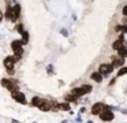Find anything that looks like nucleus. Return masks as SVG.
<instances>
[{
    "label": "nucleus",
    "instance_id": "1",
    "mask_svg": "<svg viewBox=\"0 0 127 123\" xmlns=\"http://www.w3.org/2000/svg\"><path fill=\"white\" fill-rule=\"evenodd\" d=\"M10 46H11V49H12V52H14V57H15V60H21L22 59V55H23V44H22V41L21 40H12L11 41V44H10Z\"/></svg>",
    "mask_w": 127,
    "mask_h": 123
},
{
    "label": "nucleus",
    "instance_id": "2",
    "mask_svg": "<svg viewBox=\"0 0 127 123\" xmlns=\"http://www.w3.org/2000/svg\"><path fill=\"white\" fill-rule=\"evenodd\" d=\"M15 64H17V60H15L14 56H6L3 59V66H4L6 71L10 74V75H14V73H15Z\"/></svg>",
    "mask_w": 127,
    "mask_h": 123
},
{
    "label": "nucleus",
    "instance_id": "8",
    "mask_svg": "<svg viewBox=\"0 0 127 123\" xmlns=\"http://www.w3.org/2000/svg\"><path fill=\"white\" fill-rule=\"evenodd\" d=\"M104 109H105V104L102 101H97V103H94L92 105L90 112H92V115H100Z\"/></svg>",
    "mask_w": 127,
    "mask_h": 123
},
{
    "label": "nucleus",
    "instance_id": "12",
    "mask_svg": "<svg viewBox=\"0 0 127 123\" xmlns=\"http://www.w3.org/2000/svg\"><path fill=\"white\" fill-rule=\"evenodd\" d=\"M112 66H113V68H120V67H123L124 66V59L123 57H120V56H118V57H112Z\"/></svg>",
    "mask_w": 127,
    "mask_h": 123
},
{
    "label": "nucleus",
    "instance_id": "25",
    "mask_svg": "<svg viewBox=\"0 0 127 123\" xmlns=\"http://www.w3.org/2000/svg\"><path fill=\"white\" fill-rule=\"evenodd\" d=\"M122 14H123V16H127V3L123 5V8H122Z\"/></svg>",
    "mask_w": 127,
    "mask_h": 123
},
{
    "label": "nucleus",
    "instance_id": "23",
    "mask_svg": "<svg viewBox=\"0 0 127 123\" xmlns=\"http://www.w3.org/2000/svg\"><path fill=\"white\" fill-rule=\"evenodd\" d=\"M126 74H127V66H123V67H120V68L118 70L116 77L119 78V77H123V75H126Z\"/></svg>",
    "mask_w": 127,
    "mask_h": 123
},
{
    "label": "nucleus",
    "instance_id": "28",
    "mask_svg": "<svg viewBox=\"0 0 127 123\" xmlns=\"http://www.w3.org/2000/svg\"><path fill=\"white\" fill-rule=\"evenodd\" d=\"M3 19H4V12H3L1 10H0V23L3 22Z\"/></svg>",
    "mask_w": 127,
    "mask_h": 123
},
{
    "label": "nucleus",
    "instance_id": "35",
    "mask_svg": "<svg viewBox=\"0 0 127 123\" xmlns=\"http://www.w3.org/2000/svg\"><path fill=\"white\" fill-rule=\"evenodd\" d=\"M47 1H49V0H47Z\"/></svg>",
    "mask_w": 127,
    "mask_h": 123
},
{
    "label": "nucleus",
    "instance_id": "15",
    "mask_svg": "<svg viewBox=\"0 0 127 123\" xmlns=\"http://www.w3.org/2000/svg\"><path fill=\"white\" fill-rule=\"evenodd\" d=\"M115 32L116 33H122V34H127V25H116L115 26Z\"/></svg>",
    "mask_w": 127,
    "mask_h": 123
},
{
    "label": "nucleus",
    "instance_id": "26",
    "mask_svg": "<svg viewBox=\"0 0 127 123\" xmlns=\"http://www.w3.org/2000/svg\"><path fill=\"white\" fill-rule=\"evenodd\" d=\"M60 33L64 36V37H68V32H67V29H62V30H60Z\"/></svg>",
    "mask_w": 127,
    "mask_h": 123
},
{
    "label": "nucleus",
    "instance_id": "4",
    "mask_svg": "<svg viewBox=\"0 0 127 123\" xmlns=\"http://www.w3.org/2000/svg\"><path fill=\"white\" fill-rule=\"evenodd\" d=\"M21 14H22V5L18 1H14V4H12V19H11L12 23H17L19 21Z\"/></svg>",
    "mask_w": 127,
    "mask_h": 123
},
{
    "label": "nucleus",
    "instance_id": "32",
    "mask_svg": "<svg viewBox=\"0 0 127 123\" xmlns=\"http://www.w3.org/2000/svg\"><path fill=\"white\" fill-rule=\"evenodd\" d=\"M120 112L122 114H127V109H120Z\"/></svg>",
    "mask_w": 127,
    "mask_h": 123
},
{
    "label": "nucleus",
    "instance_id": "16",
    "mask_svg": "<svg viewBox=\"0 0 127 123\" xmlns=\"http://www.w3.org/2000/svg\"><path fill=\"white\" fill-rule=\"evenodd\" d=\"M64 101H67V103H77L78 101V97L75 94H72V93H68V94L64 96Z\"/></svg>",
    "mask_w": 127,
    "mask_h": 123
},
{
    "label": "nucleus",
    "instance_id": "5",
    "mask_svg": "<svg viewBox=\"0 0 127 123\" xmlns=\"http://www.w3.org/2000/svg\"><path fill=\"white\" fill-rule=\"evenodd\" d=\"M11 97H12V100L17 101L18 104H23V105L28 104V98H26L25 93H22L19 89L15 90V92H11Z\"/></svg>",
    "mask_w": 127,
    "mask_h": 123
},
{
    "label": "nucleus",
    "instance_id": "7",
    "mask_svg": "<svg viewBox=\"0 0 127 123\" xmlns=\"http://www.w3.org/2000/svg\"><path fill=\"white\" fill-rule=\"evenodd\" d=\"M98 116H100V119H101L102 122H112V120L115 119V114H113V111L109 109V108H105Z\"/></svg>",
    "mask_w": 127,
    "mask_h": 123
},
{
    "label": "nucleus",
    "instance_id": "27",
    "mask_svg": "<svg viewBox=\"0 0 127 123\" xmlns=\"http://www.w3.org/2000/svg\"><path fill=\"white\" fill-rule=\"evenodd\" d=\"M116 79H118V77H115V78H112V79H111V82H109V86H113V85L116 83Z\"/></svg>",
    "mask_w": 127,
    "mask_h": 123
},
{
    "label": "nucleus",
    "instance_id": "9",
    "mask_svg": "<svg viewBox=\"0 0 127 123\" xmlns=\"http://www.w3.org/2000/svg\"><path fill=\"white\" fill-rule=\"evenodd\" d=\"M124 45H126V40H124V34H120V37H119V38H116V40L112 42V49H113V51H116V52H118L119 49H122Z\"/></svg>",
    "mask_w": 127,
    "mask_h": 123
},
{
    "label": "nucleus",
    "instance_id": "3",
    "mask_svg": "<svg viewBox=\"0 0 127 123\" xmlns=\"http://www.w3.org/2000/svg\"><path fill=\"white\" fill-rule=\"evenodd\" d=\"M0 85H1L4 89L10 90V92H15V90L19 89L18 81H15V79H11V78H1V81H0Z\"/></svg>",
    "mask_w": 127,
    "mask_h": 123
},
{
    "label": "nucleus",
    "instance_id": "30",
    "mask_svg": "<svg viewBox=\"0 0 127 123\" xmlns=\"http://www.w3.org/2000/svg\"><path fill=\"white\" fill-rule=\"evenodd\" d=\"M85 112H86V108H85V107H81V108H79V114H85Z\"/></svg>",
    "mask_w": 127,
    "mask_h": 123
},
{
    "label": "nucleus",
    "instance_id": "34",
    "mask_svg": "<svg viewBox=\"0 0 127 123\" xmlns=\"http://www.w3.org/2000/svg\"><path fill=\"white\" fill-rule=\"evenodd\" d=\"M8 1H15V0H8Z\"/></svg>",
    "mask_w": 127,
    "mask_h": 123
},
{
    "label": "nucleus",
    "instance_id": "22",
    "mask_svg": "<svg viewBox=\"0 0 127 123\" xmlns=\"http://www.w3.org/2000/svg\"><path fill=\"white\" fill-rule=\"evenodd\" d=\"M118 56L123 57V59H126V57H127V46L126 45H124L122 49H119V51H118Z\"/></svg>",
    "mask_w": 127,
    "mask_h": 123
},
{
    "label": "nucleus",
    "instance_id": "33",
    "mask_svg": "<svg viewBox=\"0 0 127 123\" xmlns=\"http://www.w3.org/2000/svg\"><path fill=\"white\" fill-rule=\"evenodd\" d=\"M86 123H93V120H88V122H86Z\"/></svg>",
    "mask_w": 127,
    "mask_h": 123
},
{
    "label": "nucleus",
    "instance_id": "21",
    "mask_svg": "<svg viewBox=\"0 0 127 123\" xmlns=\"http://www.w3.org/2000/svg\"><path fill=\"white\" fill-rule=\"evenodd\" d=\"M40 101H41V97H40V96H34L33 98H32L30 100V105L32 107H38V104H40Z\"/></svg>",
    "mask_w": 127,
    "mask_h": 123
},
{
    "label": "nucleus",
    "instance_id": "17",
    "mask_svg": "<svg viewBox=\"0 0 127 123\" xmlns=\"http://www.w3.org/2000/svg\"><path fill=\"white\" fill-rule=\"evenodd\" d=\"M81 89H82V92H83V94H89V93H92V90H93V86L92 85H89V83H83V85H81Z\"/></svg>",
    "mask_w": 127,
    "mask_h": 123
},
{
    "label": "nucleus",
    "instance_id": "31",
    "mask_svg": "<svg viewBox=\"0 0 127 123\" xmlns=\"http://www.w3.org/2000/svg\"><path fill=\"white\" fill-rule=\"evenodd\" d=\"M122 23H123V25H127V16H123V19H122Z\"/></svg>",
    "mask_w": 127,
    "mask_h": 123
},
{
    "label": "nucleus",
    "instance_id": "20",
    "mask_svg": "<svg viewBox=\"0 0 127 123\" xmlns=\"http://www.w3.org/2000/svg\"><path fill=\"white\" fill-rule=\"evenodd\" d=\"M59 107H60V111H66V112H68L70 109H71V104L67 103V101H64V103H59Z\"/></svg>",
    "mask_w": 127,
    "mask_h": 123
},
{
    "label": "nucleus",
    "instance_id": "11",
    "mask_svg": "<svg viewBox=\"0 0 127 123\" xmlns=\"http://www.w3.org/2000/svg\"><path fill=\"white\" fill-rule=\"evenodd\" d=\"M4 18L7 19V21L11 22L12 19V4L8 1V0H6V10H4Z\"/></svg>",
    "mask_w": 127,
    "mask_h": 123
},
{
    "label": "nucleus",
    "instance_id": "13",
    "mask_svg": "<svg viewBox=\"0 0 127 123\" xmlns=\"http://www.w3.org/2000/svg\"><path fill=\"white\" fill-rule=\"evenodd\" d=\"M90 78H92V81H94L96 83H101L104 77H102V74H100L98 71H93V73L90 74Z\"/></svg>",
    "mask_w": 127,
    "mask_h": 123
},
{
    "label": "nucleus",
    "instance_id": "19",
    "mask_svg": "<svg viewBox=\"0 0 127 123\" xmlns=\"http://www.w3.org/2000/svg\"><path fill=\"white\" fill-rule=\"evenodd\" d=\"M71 93H72V94H75L78 98H79V97H82V96H85V94H83V92H82V89H81V86L72 87V89H71Z\"/></svg>",
    "mask_w": 127,
    "mask_h": 123
},
{
    "label": "nucleus",
    "instance_id": "29",
    "mask_svg": "<svg viewBox=\"0 0 127 123\" xmlns=\"http://www.w3.org/2000/svg\"><path fill=\"white\" fill-rule=\"evenodd\" d=\"M75 122H78V123H81V122H82V118H81V114L78 115L77 118H75Z\"/></svg>",
    "mask_w": 127,
    "mask_h": 123
},
{
    "label": "nucleus",
    "instance_id": "18",
    "mask_svg": "<svg viewBox=\"0 0 127 123\" xmlns=\"http://www.w3.org/2000/svg\"><path fill=\"white\" fill-rule=\"evenodd\" d=\"M14 30L18 33V34H22V33L25 32L26 29H25V26H23V23H22V22H17V23H15Z\"/></svg>",
    "mask_w": 127,
    "mask_h": 123
},
{
    "label": "nucleus",
    "instance_id": "10",
    "mask_svg": "<svg viewBox=\"0 0 127 123\" xmlns=\"http://www.w3.org/2000/svg\"><path fill=\"white\" fill-rule=\"evenodd\" d=\"M37 108H38L40 111H42V112H49L51 111V101L47 100V98H41V101H40V104H38Z\"/></svg>",
    "mask_w": 127,
    "mask_h": 123
},
{
    "label": "nucleus",
    "instance_id": "14",
    "mask_svg": "<svg viewBox=\"0 0 127 123\" xmlns=\"http://www.w3.org/2000/svg\"><path fill=\"white\" fill-rule=\"evenodd\" d=\"M29 40H30V34H29L28 30H25V32H23L22 34H21V41H22L23 46L28 45V44H29Z\"/></svg>",
    "mask_w": 127,
    "mask_h": 123
},
{
    "label": "nucleus",
    "instance_id": "24",
    "mask_svg": "<svg viewBox=\"0 0 127 123\" xmlns=\"http://www.w3.org/2000/svg\"><path fill=\"white\" fill-rule=\"evenodd\" d=\"M47 73H48V75H53V74H55L53 64H48V66H47Z\"/></svg>",
    "mask_w": 127,
    "mask_h": 123
},
{
    "label": "nucleus",
    "instance_id": "6",
    "mask_svg": "<svg viewBox=\"0 0 127 123\" xmlns=\"http://www.w3.org/2000/svg\"><path fill=\"white\" fill-rule=\"evenodd\" d=\"M113 70H115V68H113L112 63H102V64H100V67H98V73L102 74V77H105V78L109 77Z\"/></svg>",
    "mask_w": 127,
    "mask_h": 123
}]
</instances>
